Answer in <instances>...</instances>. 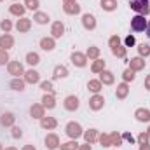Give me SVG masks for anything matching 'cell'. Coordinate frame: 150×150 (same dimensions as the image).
<instances>
[{
	"instance_id": "obj_11",
	"label": "cell",
	"mask_w": 150,
	"mask_h": 150,
	"mask_svg": "<svg viewBox=\"0 0 150 150\" xmlns=\"http://www.w3.org/2000/svg\"><path fill=\"white\" fill-rule=\"evenodd\" d=\"M51 33H52V38L63 37V33H65V25H63L61 21H54L52 26H51Z\"/></svg>"
},
{
	"instance_id": "obj_55",
	"label": "cell",
	"mask_w": 150,
	"mask_h": 150,
	"mask_svg": "<svg viewBox=\"0 0 150 150\" xmlns=\"http://www.w3.org/2000/svg\"><path fill=\"white\" fill-rule=\"evenodd\" d=\"M147 134H149V138H150V127H149V131H147Z\"/></svg>"
},
{
	"instance_id": "obj_21",
	"label": "cell",
	"mask_w": 150,
	"mask_h": 150,
	"mask_svg": "<svg viewBox=\"0 0 150 150\" xmlns=\"http://www.w3.org/2000/svg\"><path fill=\"white\" fill-rule=\"evenodd\" d=\"M38 80H40L38 72H35V70H28V72H25V82H28V84H37Z\"/></svg>"
},
{
	"instance_id": "obj_12",
	"label": "cell",
	"mask_w": 150,
	"mask_h": 150,
	"mask_svg": "<svg viewBox=\"0 0 150 150\" xmlns=\"http://www.w3.org/2000/svg\"><path fill=\"white\" fill-rule=\"evenodd\" d=\"M129 68H131L133 72H140V70H143V68H145V59H143L142 56H138V58H131V61H129Z\"/></svg>"
},
{
	"instance_id": "obj_3",
	"label": "cell",
	"mask_w": 150,
	"mask_h": 150,
	"mask_svg": "<svg viewBox=\"0 0 150 150\" xmlns=\"http://www.w3.org/2000/svg\"><path fill=\"white\" fill-rule=\"evenodd\" d=\"M147 23H149V21L145 19V16L136 14V16L131 19V30H133V32H145Z\"/></svg>"
},
{
	"instance_id": "obj_56",
	"label": "cell",
	"mask_w": 150,
	"mask_h": 150,
	"mask_svg": "<svg viewBox=\"0 0 150 150\" xmlns=\"http://www.w3.org/2000/svg\"><path fill=\"white\" fill-rule=\"evenodd\" d=\"M0 150H4V149H2V145H0Z\"/></svg>"
},
{
	"instance_id": "obj_22",
	"label": "cell",
	"mask_w": 150,
	"mask_h": 150,
	"mask_svg": "<svg viewBox=\"0 0 150 150\" xmlns=\"http://www.w3.org/2000/svg\"><path fill=\"white\" fill-rule=\"evenodd\" d=\"M63 11L67 12V14H70V16H75V14H79L80 12V5L74 2V4H65L63 5Z\"/></svg>"
},
{
	"instance_id": "obj_54",
	"label": "cell",
	"mask_w": 150,
	"mask_h": 150,
	"mask_svg": "<svg viewBox=\"0 0 150 150\" xmlns=\"http://www.w3.org/2000/svg\"><path fill=\"white\" fill-rule=\"evenodd\" d=\"M5 150H18V149H14V147H9V149H5Z\"/></svg>"
},
{
	"instance_id": "obj_1",
	"label": "cell",
	"mask_w": 150,
	"mask_h": 150,
	"mask_svg": "<svg viewBox=\"0 0 150 150\" xmlns=\"http://www.w3.org/2000/svg\"><path fill=\"white\" fill-rule=\"evenodd\" d=\"M108 45H110V49H112L113 56H117V58H126V47L120 44V38L117 37V35H112V37L108 38Z\"/></svg>"
},
{
	"instance_id": "obj_51",
	"label": "cell",
	"mask_w": 150,
	"mask_h": 150,
	"mask_svg": "<svg viewBox=\"0 0 150 150\" xmlns=\"http://www.w3.org/2000/svg\"><path fill=\"white\" fill-rule=\"evenodd\" d=\"M21 150H37V149H35L33 145H25V147H23Z\"/></svg>"
},
{
	"instance_id": "obj_36",
	"label": "cell",
	"mask_w": 150,
	"mask_h": 150,
	"mask_svg": "<svg viewBox=\"0 0 150 150\" xmlns=\"http://www.w3.org/2000/svg\"><path fill=\"white\" fill-rule=\"evenodd\" d=\"M59 149L61 150H79V143L72 140V142H67V143H61L59 145Z\"/></svg>"
},
{
	"instance_id": "obj_5",
	"label": "cell",
	"mask_w": 150,
	"mask_h": 150,
	"mask_svg": "<svg viewBox=\"0 0 150 150\" xmlns=\"http://www.w3.org/2000/svg\"><path fill=\"white\" fill-rule=\"evenodd\" d=\"M7 70H9V74H11V75H14V77L25 75L23 65H21L19 61H9V63H7Z\"/></svg>"
},
{
	"instance_id": "obj_43",
	"label": "cell",
	"mask_w": 150,
	"mask_h": 150,
	"mask_svg": "<svg viewBox=\"0 0 150 150\" xmlns=\"http://www.w3.org/2000/svg\"><path fill=\"white\" fill-rule=\"evenodd\" d=\"M9 61V54H7V51L5 49H0V65H5Z\"/></svg>"
},
{
	"instance_id": "obj_42",
	"label": "cell",
	"mask_w": 150,
	"mask_h": 150,
	"mask_svg": "<svg viewBox=\"0 0 150 150\" xmlns=\"http://www.w3.org/2000/svg\"><path fill=\"white\" fill-rule=\"evenodd\" d=\"M0 26H2V30H4L5 33H9V32H11V28H12V23H11L9 19H4V21L0 23Z\"/></svg>"
},
{
	"instance_id": "obj_14",
	"label": "cell",
	"mask_w": 150,
	"mask_h": 150,
	"mask_svg": "<svg viewBox=\"0 0 150 150\" xmlns=\"http://www.w3.org/2000/svg\"><path fill=\"white\" fill-rule=\"evenodd\" d=\"M56 126H58V120H56L54 117H45V115H44V117L40 119V127H42V129H54Z\"/></svg>"
},
{
	"instance_id": "obj_44",
	"label": "cell",
	"mask_w": 150,
	"mask_h": 150,
	"mask_svg": "<svg viewBox=\"0 0 150 150\" xmlns=\"http://www.w3.org/2000/svg\"><path fill=\"white\" fill-rule=\"evenodd\" d=\"M138 143L142 145V143H149V134L147 133H140L138 134Z\"/></svg>"
},
{
	"instance_id": "obj_41",
	"label": "cell",
	"mask_w": 150,
	"mask_h": 150,
	"mask_svg": "<svg viewBox=\"0 0 150 150\" xmlns=\"http://www.w3.org/2000/svg\"><path fill=\"white\" fill-rule=\"evenodd\" d=\"M138 52H140V56H149V54H150V45L142 44V45L138 47Z\"/></svg>"
},
{
	"instance_id": "obj_49",
	"label": "cell",
	"mask_w": 150,
	"mask_h": 150,
	"mask_svg": "<svg viewBox=\"0 0 150 150\" xmlns=\"http://www.w3.org/2000/svg\"><path fill=\"white\" fill-rule=\"evenodd\" d=\"M140 150H150V143H142L140 145Z\"/></svg>"
},
{
	"instance_id": "obj_33",
	"label": "cell",
	"mask_w": 150,
	"mask_h": 150,
	"mask_svg": "<svg viewBox=\"0 0 150 150\" xmlns=\"http://www.w3.org/2000/svg\"><path fill=\"white\" fill-rule=\"evenodd\" d=\"M26 63L32 65V67H35V65L40 63V56H38L37 52H28L26 54Z\"/></svg>"
},
{
	"instance_id": "obj_26",
	"label": "cell",
	"mask_w": 150,
	"mask_h": 150,
	"mask_svg": "<svg viewBox=\"0 0 150 150\" xmlns=\"http://www.w3.org/2000/svg\"><path fill=\"white\" fill-rule=\"evenodd\" d=\"M68 75V68L63 67V65H58L54 68V74H52V79H65Z\"/></svg>"
},
{
	"instance_id": "obj_4",
	"label": "cell",
	"mask_w": 150,
	"mask_h": 150,
	"mask_svg": "<svg viewBox=\"0 0 150 150\" xmlns=\"http://www.w3.org/2000/svg\"><path fill=\"white\" fill-rule=\"evenodd\" d=\"M65 131H67V134H68L72 140H77L79 136H82V134H84V131H82V127H80V124H79V122H68Z\"/></svg>"
},
{
	"instance_id": "obj_45",
	"label": "cell",
	"mask_w": 150,
	"mask_h": 150,
	"mask_svg": "<svg viewBox=\"0 0 150 150\" xmlns=\"http://www.w3.org/2000/svg\"><path fill=\"white\" fill-rule=\"evenodd\" d=\"M21 136H23V133H21V129L14 126V127H12V138H21Z\"/></svg>"
},
{
	"instance_id": "obj_7",
	"label": "cell",
	"mask_w": 150,
	"mask_h": 150,
	"mask_svg": "<svg viewBox=\"0 0 150 150\" xmlns=\"http://www.w3.org/2000/svg\"><path fill=\"white\" fill-rule=\"evenodd\" d=\"M30 28H32V19H28V18H21V19H18V23H16V30L19 32V33H26V32H30Z\"/></svg>"
},
{
	"instance_id": "obj_47",
	"label": "cell",
	"mask_w": 150,
	"mask_h": 150,
	"mask_svg": "<svg viewBox=\"0 0 150 150\" xmlns=\"http://www.w3.org/2000/svg\"><path fill=\"white\" fill-rule=\"evenodd\" d=\"M122 140H127L129 143H133V142H134V138H133L129 133H124V134H122Z\"/></svg>"
},
{
	"instance_id": "obj_24",
	"label": "cell",
	"mask_w": 150,
	"mask_h": 150,
	"mask_svg": "<svg viewBox=\"0 0 150 150\" xmlns=\"http://www.w3.org/2000/svg\"><path fill=\"white\" fill-rule=\"evenodd\" d=\"M25 84H26V82H25V79H18V77H16V79H12V80H11L9 87H11V89H14V91H23V89H25Z\"/></svg>"
},
{
	"instance_id": "obj_13",
	"label": "cell",
	"mask_w": 150,
	"mask_h": 150,
	"mask_svg": "<svg viewBox=\"0 0 150 150\" xmlns=\"http://www.w3.org/2000/svg\"><path fill=\"white\" fill-rule=\"evenodd\" d=\"M82 26H84L86 30H94V28H96V19H94V16H93V14H84V16H82Z\"/></svg>"
},
{
	"instance_id": "obj_35",
	"label": "cell",
	"mask_w": 150,
	"mask_h": 150,
	"mask_svg": "<svg viewBox=\"0 0 150 150\" xmlns=\"http://www.w3.org/2000/svg\"><path fill=\"white\" fill-rule=\"evenodd\" d=\"M86 56H87L89 59H98V58H100V47H94V45H93V47H89Z\"/></svg>"
},
{
	"instance_id": "obj_31",
	"label": "cell",
	"mask_w": 150,
	"mask_h": 150,
	"mask_svg": "<svg viewBox=\"0 0 150 150\" xmlns=\"http://www.w3.org/2000/svg\"><path fill=\"white\" fill-rule=\"evenodd\" d=\"M119 145H122V134L113 131L110 133V147H119Z\"/></svg>"
},
{
	"instance_id": "obj_48",
	"label": "cell",
	"mask_w": 150,
	"mask_h": 150,
	"mask_svg": "<svg viewBox=\"0 0 150 150\" xmlns=\"http://www.w3.org/2000/svg\"><path fill=\"white\" fill-rule=\"evenodd\" d=\"M79 150H93V149H91V143H84V145L79 147Z\"/></svg>"
},
{
	"instance_id": "obj_25",
	"label": "cell",
	"mask_w": 150,
	"mask_h": 150,
	"mask_svg": "<svg viewBox=\"0 0 150 150\" xmlns=\"http://www.w3.org/2000/svg\"><path fill=\"white\" fill-rule=\"evenodd\" d=\"M98 131L96 129H89V131H84V140H86V143H94L96 140H98Z\"/></svg>"
},
{
	"instance_id": "obj_6",
	"label": "cell",
	"mask_w": 150,
	"mask_h": 150,
	"mask_svg": "<svg viewBox=\"0 0 150 150\" xmlns=\"http://www.w3.org/2000/svg\"><path fill=\"white\" fill-rule=\"evenodd\" d=\"M59 138H58V134H54V133H51V134H47L45 136V149L49 150H56L59 149Z\"/></svg>"
},
{
	"instance_id": "obj_50",
	"label": "cell",
	"mask_w": 150,
	"mask_h": 150,
	"mask_svg": "<svg viewBox=\"0 0 150 150\" xmlns=\"http://www.w3.org/2000/svg\"><path fill=\"white\" fill-rule=\"evenodd\" d=\"M145 89H150V75H147L145 79Z\"/></svg>"
},
{
	"instance_id": "obj_38",
	"label": "cell",
	"mask_w": 150,
	"mask_h": 150,
	"mask_svg": "<svg viewBox=\"0 0 150 150\" xmlns=\"http://www.w3.org/2000/svg\"><path fill=\"white\" fill-rule=\"evenodd\" d=\"M38 5H40V2H38V0H25V7H26V9H30V11H37Z\"/></svg>"
},
{
	"instance_id": "obj_57",
	"label": "cell",
	"mask_w": 150,
	"mask_h": 150,
	"mask_svg": "<svg viewBox=\"0 0 150 150\" xmlns=\"http://www.w3.org/2000/svg\"><path fill=\"white\" fill-rule=\"evenodd\" d=\"M0 2H2V0H0Z\"/></svg>"
},
{
	"instance_id": "obj_29",
	"label": "cell",
	"mask_w": 150,
	"mask_h": 150,
	"mask_svg": "<svg viewBox=\"0 0 150 150\" xmlns=\"http://www.w3.org/2000/svg\"><path fill=\"white\" fill-rule=\"evenodd\" d=\"M91 70H93L94 74H101V72L105 70V61H103V59H100V58H98V59H94V63L91 65Z\"/></svg>"
},
{
	"instance_id": "obj_18",
	"label": "cell",
	"mask_w": 150,
	"mask_h": 150,
	"mask_svg": "<svg viewBox=\"0 0 150 150\" xmlns=\"http://www.w3.org/2000/svg\"><path fill=\"white\" fill-rule=\"evenodd\" d=\"M14 45V38H12V35H9V33H4L2 37H0V47L2 49H11Z\"/></svg>"
},
{
	"instance_id": "obj_46",
	"label": "cell",
	"mask_w": 150,
	"mask_h": 150,
	"mask_svg": "<svg viewBox=\"0 0 150 150\" xmlns=\"http://www.w3.org/2000/svg\"><path fill=\"white\" fill-rule=\"evenodd\" d=\"M134 42H136V40H134L133 35H129V37L126 38V45H129V47H131V45H134Z\"/></svg>"
},
{
	"instance_id": "obj_15",
	"label": "cell",
	"mask_w": 150,
	"mask_h": 150,
	"mask_svg": "<svg viewBox=\"0 0 150 150\" xmlns=\"http://www.w3.org/2000/svg\"><path fill=\"white\" fill-rule=\"evenodd\" d=\"M127 93H129V86H127V82L119 84L117 89H115V96H117V100H124V98L127 96Z\"/></svg>"
},
{
	"instance_id": "obj_52",
	"label": "cell",
	"mask_w": 150,
	"mask_h": 150,
	"mask_svg": "<svg viewBox=\"0 0 150 150\" xmlns=\"http://www.w3.org/2000/svg\"><path fill=\"white\" fill-rule=\"evenodd\" d=\"M145 32H147V37L150 38V21L147 23V28H145Z\"/></svg>"
},
{
	"instance_id": "obj_16",
	"label": "cell",
	"mask_w": 150,
	"mask_h": 150,
	"mask_svg": "<svg viewBox=\"0 0 150 150\" xmlns=\"http://www.w3.org/2000/svg\"><path fill=\"white\" fill-rule=\"evenodd\" d=\"M42 107L47 108V110H52V108L56 107V100H54V96L49 94V93H45L44 98H42Z\"/></svg>"
},
{
	"instance_id": "obj_2",
	"label": "cell",
	"mask_w": 150,
	"mask_h": 150,
	"mask_svg": "<svg viewBox=\"0 0 150 150\" xmlns=\"http://www.w3.org/2000/svg\"><path fill=\"white\" fill-rule=\"evenodd\" d=\"M129 7L133 11H136L140 16H149L150 14L149 0H129Z\"/></svg>"
},
{
	"instance_id": "obj_17",
	"label": "cell",
	"mask_w": 150,
	"mask_h": 150,
	"mask_svg": "<svg viewBox=\"0 0 150 150\" xmlns=\"http://www.w3.org/2000/svg\"><path fill=\"white\" fill-rule=\"evenodd\" d=\"M134 117H136V120H140V122H150V110L149 108H138V110L134 112Z\"/></svg>"
},
{
	"instance_id": "obj_9",
	"label": "cell",
	"mask_w": 150,
	"mask_h": 150,
	"mask_svg": "<svg viewBox=\"0 0 150 150\" xmlns=\"http://www.w3.org/2000/svg\"><path fill=\"white\" fill-rule=\"evenodd\" d=\"M103 105H105V100H103V96H100V94H94L91 100H89V108L91 110H101L103 108Z\"/></svg>"
},
{
	"instance_id": "obj_23",
	"label": "cell",
	"mask_w": 150,
	"mask_h": 150,
	"mask_svg": "<svg viewBox=\"0 0 150 150\" xmlns=\"http://www.w3.org/2000/svg\"><path fill=\"white\" fill-rule=\"evenodd\" d=\"M14 120H16V117H14L11 112L2 113V117H0V124H2V126H5V127L12 126V124H14Z\"/></svg>"
},
{
	"instance_id": "obj_53",
	"label": "cell",
	"mask_w": 150,
	"mask_h": 150,
	"mask_svg": "<svg viewBox=\"0 0 150 150\" xmlns=\"http://www.w3.org/2000/svg\"><path fill=\"white\" fill-rule=\"evenodd\" d=\"M74 2H77V0H63V4H74Z\"/></svg>"
},
{
	"instance_id": "obj_40",
	"label": "cell",
	"mask_w": 150,
	"mask_h": 150,
	"mask_svg": "<svg viewBox=\"0 0 150 150\" xmlns=\"http://www.w3.org/2000/svg\"><path fill=\"white\" fill-rule=\"evenodd\" d=\"M98 140H100V143H101V147H110V134H100L98 136Z\"/></svg>"
},
{
	"instance_id": "obj_8",
	"label": "cell",
	"mask_w": 150,
	"mask_h": 150,
	"mask_svg": "<svg viewBox=\"0 0 150 150\" xmlns=\"http://www.w3.org/2000/svg\"><path fill=\"white\" fill-rule=\"evenodd\" d=\"M79 107H80V101H79L77 96H67V98H65V108H67L68 112L79 110Z\"/></svg>"
},
{
	"instance_id": "obj_30",
	"label": "cell",
	"mask_w": 150,
	"mask_h": 150,
	"mask_svg": "<svg viewBox=\"0 0 150 150\" xmlns=\"http://www.w3.org/2000/svg\"><path fill=\"white\" fill-rule=\"evenodd\" d=\"M101 86H103V84H101L100 80H89V82H87V89H89L91 93H94V94H98V93L101 91Z\"/></svg>"
},
{
	"instance_id": "obj_32",
	"label": "cell",
	"mask_w": 150,
	"mask_h": 150,
	"mask_svg": "<svg viewBox=\"0 0 150 150\" xmlns=\"http://www.w3.org/2000/svg\"><path fill=\"white\" fill-rule=\"evenodd\" d=\"M33 19H35V23H38V25H45V23H49V16L45 14V12H35L33 14Z\"/></svg>"
},
{
	"instance_id": "obj_28",
	"label": "cell",
	"mask_w": 150,
	"mask_h": 150,
	"mask_svg": "<svg viewBox=\"0 0 150 150\" xmlns=\"http://www.w3.org/2000/svg\"><path fill=\"white\" fill-rule=\"evenodd\" d=\"M25 11H26V7H25V5H19V4H12V5L9 7V12H11V14H14V16H21V18H23Z\"/></svg>"
},
{
	"instance_id": "obj_10",
	"label": "cell",
	"mask_w": 150,
	"mask_h": 150,
	"mask_svg": "<svg viewBox=\"0 0 150 150\" xmlns=\"http://www.w3.org/2000/svg\"><path fill=\"white\" fill-rule=\"evenodd\" d=\"M72 63H74L75 67H79V68H82V67H86L87 65V56L86 54H82V52H77L75 51L74 54H72Z\"/></svg>"
},
{
	"instance_id": "obj_19",
	"label": "cell",
	"mask_w": 150,
	"mask_h": 150,
	"mask_svg": "<svg viewBox=\"0 0 150 150\" xmlns=\"http://www.w3.org/2000/svg\"><path fill=\"white\" fill-rule=\"evenodd\" d=\"M113 80H115V77H113V74H112V72H108V70H103V72L100 74V82H101V84H105V86L113 84Z\"/></svg>"
},
{
	"instance_id": "obj_20",
	"label": "cell",
	"mask_w": 150,
	"mask_h": 150,
	"mask_svg": "<svg viewBox=\"0 0 150 150\" xmlns=\"http://www.w3.org/2000/svg\"><path fill=\"white\" fill-rule=\"evenodd\" d=\"M40 47H42L44 51H52V49L56 47V42H54L52 37H44L40 40Z\"/></svg>"
},
{
	"instance_id": "obj_58",
	"label": "cell",
	"mask_w": 150,
	"mask_h": 150,
	"mask_svg": "<svg viewBox=\"0 0 150 150\" xmlns=\"http://www.w3.org/2000/svg\"><path fill=\"white\" fill-rule=\"evenodd\" d=\"M149 2H150V0H149Z\"/></svg>"
},
{
	"instance_id": "obj_27",
	"label": "cell",
	"mask_w": 150,
	"mask_h": 150,
	"mask_svg": "<svg viewBox=\"0 0 150 150\" xmlns=\"http://www.w3.org/2000/svg\"><path fill=\"white\" fill-rule=\"evenodd\" d=\"M44 107L42 105H32V108H30V115L33 117V119H42L44 117Z\"/></svg>"
},
{
	"instance_id": "obj_39",
	"label": "cell",
	"mask_w": 150,
	"mask_h": 150,
	"mask_svg": "<svg viewBox=\"0 0 150 150\" xmlns=\"http://www.w3.org/2000/svg\"><path fill=\"white\" fill-rule=\"evenodd\" d=\"M40 87L45 91V93H49V94H52L54 93V89H52V82L51 80H45V82H40Z\"/></svg>"
},
{
	"instance_id": "obj_34",
	"label": "cell",
	"mask_w": 150,
	"mask_h": 150,
	"mask_svg": "<svg viewBox=\"0 0 150 150\" xmlns=\"http://www.w3.org/2000/svg\"><path fill=\"white\" fill-rule=\"evenodd\" d=\"M101 7H103V11H115L117 9V2L115 0H101Z\"/></svg>"
},
{
	"instance_id": "obj_37",
	"label": "cell",
	"mask_w": 150,
	"mask_h": 150,
	"mask_svg": "<svg viewBox=\"0 0 150 150\" xmlns=\"http://www.w3.org/2000/svg\"><path fill=\"white\" fill-rule=\"evenodd\" d=\"M134 72L131 70V68H127V70H124V74H122V79H124V82H133L134 80Z\"/></svg>"
}]
</instances>
